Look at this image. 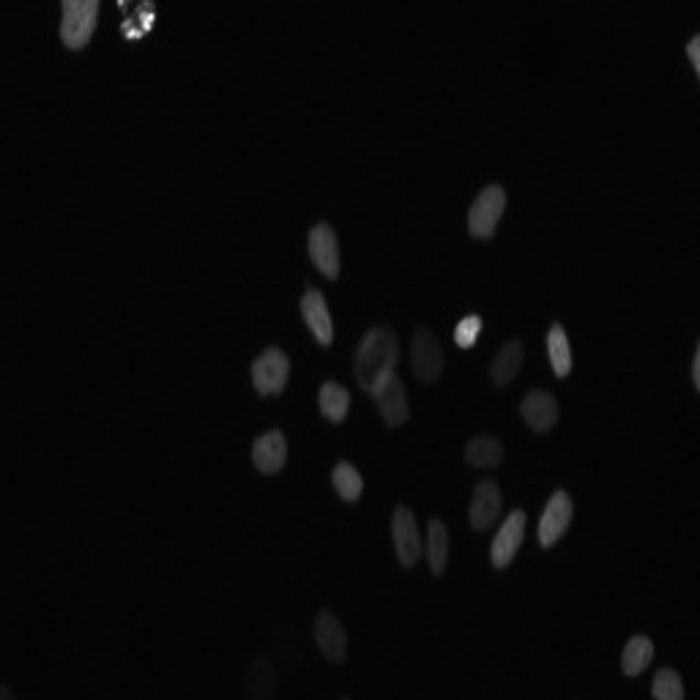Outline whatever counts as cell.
Returning <instances> with one entry per match:
<instances>
[{
  "label": "cell",
  "instance_id": "ba28073f",
  "mask_svg": "<svg viewBox=\"0 0 700 700\" xmlns=\"http://www.w3.org/2000/svg\"><path fill=\"white\" fill-rule=\"evenodd\" d=\"M372 397L378 402V411H381L383 422L389 424V427H400V424L408 422V416H411L408 392H405V386H402V381L394 372L372 392Z\"/></svg>",
  "mask_w": 700,
  "mask_h": 700
},
{
  "label": "cell",
  "instance_id": "30bf717a",
  "mask_svg": "<svg viewBox=\"0 0 700 700\" xmlns=\"http://www.w3.org/2000/svg\"><path fill=\"white\" fill-rule=\"evenodd\" d=\"M309 255L326 277L334 279L340 274V244H337L334 227L320 222L309 230Z\"/></svg>",
  "mask_w": 700,
  "mask_h": 700
},
{
  "label": "cell",
  "instance_id": "277c9868",
  "mask_svg": "<svg viewBox=\"0 0 700 700\" xmlns=\"http://www.w3.org/2000/svg\"><path fill=\"white\" fill-rule=\"evenodd\" d=\"M290 378V359L285 350L266 348L258 359L252 361V381L260 394H279Z\"/></svg>",
  "mask_w": 700,
  "mask_h": 700
},
{
  "label": "cell",
  "instance_id": "e0dca14e",
  "mask_svg": "<svg viewBox=\"0 0 700 700\" xmlns=\"http://www.w3.org/2000/svg\"><path fill=\"white\" fill-rule=\"evenodd\" d=\"M504 460V443L495 435H476L465 446V463L474 468H495Z\"/></svg>",
  "mask_w": 700,
  "mask_h": 700
},
{
  "label": "cell",
  "instance_id": "6da1fadb",
  "mask_svg": "<svg viewBox=\"0 0 700 700\" xmlns=\"http://www.w3.org/2000/svg\"><path fill=\"white\" fill-rule=\"evenodd\" d=\"M397 359H400V340H397L392 326H386V323L372 326L361 337L356 359H353V372H356L361 389L370 394L375 392L392 375Z\"/></svg>",
  "mask_w": 700,
  "mask_h": 700
},
{
  "label": "cell",
  "instance_id": "2e32d148",
  "mask_svg": "<svg viewBox=\"0 0 700 700\" xmlns=\"http://www.w3.org/2000/svg\"><path fill=\"white\" fill-rule=\"evenodd\" d=\"M525 348L520 340H509L501 345V350L495 353L493 364H490V378H493L495 386H506V383L515 378L520 367H523Z\"/></svg>",
  "mask_w": 700,
  "mask_h": 700
},
{
  "label": "cell",
  "instance_id": "ffe728a7",
  "mask_svg": "<svg viewBox=\"0 0 700 700\" xmlns=\"http://www.w3.org/2000/svg\"><path fill=\"white\" fill-rule=\"evenodd\" d=\"M427 558H430V572L435 577L443 575L446 561H449V534L443 520L433 517L430 520V531H427Z\"/></svg>",
  "mask_w": 700,
  "mask_h": 700
},
{
  "label": "cell",
  "instance_id": "f1b7e54d",
  "mask_svg": "<svg viewBox=\"0 0 700 700\" xmlns=\"http://www.w3.org/2000/svg\"><path fill=\"white\" fill-rule=\"evenodd\" d=\"M342 700H348V698H342Z\"/></svg>",
  "mask_w": 700,
  "mask_h": 700
},
{
  "label": "cell",
  "instance_id": "ac0fdd59",
  "mask_svg": "<svg viewBox=\"0 0 700 700\" xmlns=\"http://www.w3.org/2000/svg\"><path fill=\"white\" fill-rule=\"evenodd\" d=\"M547 356L556 375H569L572 372V345H569L567 331L561 323H553L547 331Z\"/></svg>",
  "mask_w": 700,
  "mask_h": 700
},
{
  "label": "cell",
  "instance_id": "7c38bea8",
  "mask_svg": "<svg viewBox=\"0 0 700 700\" xmlns=\"http://www.w3.org/2000/svg\"><path fill=\"white\" fill-rule=\"evenodd\" d=\"M501 487L493 479H484L474 487V498H471V509H468V517H471V525L476 531H484L487 525H493L501 515Z\"/></svg>",
  "mask_w": 700,
  "mask_h": 700
},
{
  "label": "cell",
  "instance_id": "52a82bcc",
  "mask_svg": "<svg viewBox=\"0 0 700 700\" xmlns=\"http://www.w3.org/2000/svg\"><path fill=\"white\" fill-rule=\"evenodd\" d=\"M312 632H315V640H318L323 657L334 662V665L345 662V657H348V635H345V627L340 624V618L334 616L331 610H320L318 616H315Z\"/></svg>",
  "mask_w": 700,
  "mask_h": 700
},
{
  "label": "cell",
  "instance_id": "7402d4cb",
  "mask_svg": "<svg viewBox=\"0 0 700 700\" xmlns=\"http://www.w3.org/2000/svg\"><path fill=\"white\" fill-rule=\"evenodd\" d=\"M651 657H654V643H651L649 638H643V635H635V638L624 646L621 670H624L627 676H638V673H643V670L649 668Z\"/></svg>",
  "mask_w": 700,
  "mask_h": 700
},
{
  "label": "cell",
  "instance_id": "d6986e66",
  "mask_svg": "<svg viewBox=\"0 0 700 700\" xmlns=\"http://www.w3.org/2000/svg\"><path fill=\"white\" fill-rule=\"evenodd\" d=\"M320 411L329 422H342L350 411V392L337 381H326L320 386Z\"/></svg>",
  "mask_w": 700,
  "mask_h": 700
},
{
  "label": "cell",
  "instance_id": "5b68a950",
  "mask_svg": "<svg viewBox=\"0 0 700 700\" xmlns=\"http://www.w3.org/2000/svg\"><path fill=\"white\" fill-rule=\"evenodd\" d=\"M392 536H394V550H397V558L405 569L413 567L419 556H422V534H419V525H416V515H413L408 506H397L392 517Z\"/></svg>",
  "mask_w": 700,
  "mask_h": 700
},
{
  "label": "cell",
  "instance_id": "4316f807",
  "mask_svg": "<svg viewBox=\"0 0 700 700\" xmlns=\"http://www.w3.org/2000/svg\"><path fill=\"white\" fill-rule=\"evenodd\" d=\"M692 381H695V386H700V348L695 350V359H692Z\"/></svg>",
  "mask_w": 700,
  "mask_h": 700
},
{
  "label": "cell",
  "instance_id": "3957f363",
  "mask_svg": "<svg viewBox=\"0 0 700 700\" xmlns=\"http://www.w3.org/2000/svg\"><path fill=\"white\" fill-rule=\"evenodd\" d=\"M506 208V189L501 184L484 186L468 211V230L476 238H490L498 227V219Z\"/></svg>",
  "mask_w": 700,
  "mask_h": 700
},
{
  "label": "cell",
  "instance_id": "44dd1931",
  "mask_svg": "<svg viewBox=\"0 0 700 700\" xmlns=\"http://www.w3.org/2000/svg\"><path fill=\"white\" fill-rule=\"evenodd\" d=\"M274 687H277V679H274V668L266 657H258L252 662V668L247 673V692L252 700H271L274 698Z\"/></svg>",
  "mask_w": 700,
  "mask_h": 700
},
{
  "label": "cell",
  "instance_id": "8992f818",
  "mask_svg": "<svg viewBox=\"0 0 700 700\" xmlns=\"http://www.w3.org/2000/svg\"><path fill=\"white\" fill-rule=\"evenodd\" d=\"M411 364L416 378L424 383L435 381L443 370V348L430 329H416L411 342Z\"/></svg>",
  "mask_w": 700,
  "mask_h": 700
},
{
  "label": "cell",
  "instance_id": "cb8c5ba5",
  "mask_svg": "<svg viewBox=\"0 0 700 700\" xmlns=\"http://www.w3.org/2000/svg\"><path fill=\"white\" fill-rule=\"evenodd\" d=\"M654 700H684V684H681V676L676 670H657L654 676Z\"/></svg>",
  "mask_w": 700,
  "mask_h": 700
},
{
  "label": "cell",
  "instance_id": "7a4b0ae2",
  "mask_svg": "<svg viewBox=\"0 0 700 700\" xmlns=\"http://www.w3.org/2000/svg\"><path fill=\"white\" fill-rule=\"evenodd\" d=\"M61 39L66 47H85L96 28L99 0H63L61 3Z\"/></svg>",
  "mask_w": 700,
  "mask_h": 700
},
{
  "label": "cell",
  "instance_id": "5bb4252c",
  "mask_svg": "<svg viewBox=\"0 0 700 700\" xmlns=\"http://www.w3.org/2000/svg\"><path fill=\"white\" fill-rule=\"evenodd\" d=\"M520 413H523L525 424L531 430L545 433V430H550L558 422V400L550 392H545V389H534V392L525 394Z\"/></svg>",
  "mask_w": 700,
  "mask_h": 700
},
{
  "label": "cell",
  "instance_id": "603a6c76",
  "mask_svg": "<svg viewBox=\"0 0 700 700\" xmlns=\"http://www.w3.org/2000/svg\"><path fill=\"white\" fill-rule=\"evenodd\" d=\"M331 482H334V490L345 498V501H356L364 490V482H361V474L350 463H337L334 471H331Z\"/></svg>",
  "mask_w": 700,
  "mask_h": 700
},
{
  "label": "cell",
  "instance_id": "d4e9b609",
  "mask_svg": "<svg viewBox=\"0 0 700 700\" xmlns=\"http://www.w3.org/2000/svg\"><path fill=\"white\" fill-rule=\"evenodd\" d=\"M479 331H482V318H479V315H465V318L457 323V329H454V340H457L460 348H471L476 342V337H479Z\"/></svg>",
  "mask_w": 700,
  "mask_h": 700
},
{
  "label": "cell",
  "instance_id": "83f0119b",
  "mask_svg": "<svg viewBox=\"0 0 700 700\" xmlns=\"http://www.w3.org/2000/svg\"><path fill=\"white\" fill-rule=\"evenodd\" d=\"M0 700H14V692L6 684H0Z\"/></svg>",
  "mask_w": 700,
  "mask_h": 700
},
{
  "label": "cell",
  "instance_id": "9a60e30c",
  "mask_svg": "<svg viewBox=\"0 0 700 700\" xmlns=\"http://www.w3.org/2000/svg\"><path fill=\"white\" fill-rule=\"evenodd\" d=\"M301 315L307 320L312 334L318 337V342L329 345L334 340V320H331L329 304H326V299H323V293L318 288H309L301 296Z\"/></svg>",
  "mask_w": 700,
  "mask_h": 700
},
{
  "label": "cell",
  "instance_id": "484cf974",
  "mask_svg": "<svg viewBox=\"0 0 700 700\" xmlns=\"http://www.w3.org/2000/svg\"><path fill=\"white\" fill-rule=\"evenodd\" d=\"M687 55H690V61H692V69L700 74V36L695 33L690 39V44H687Z\"/></svg>",
  "mask_w": 700,
  "mask_h": 700
},
{
  "label": "cell",
  "instance_id": "4fadbf2b",
  "mask_svg": "<svg viewBox=\"0 0 700 700\" xmlns=\"http://www.w3.org/2000/svg\"><path fill=\"white\" fill-rule=\"evenodd\" d=\"M252 460L258 465L263 474H277L285 468L288 460V441L282 430H268V433L258 435L252 443Z\"/></svg>",
  "mask_w": 700,
  "mask_h": 700
},
{
  "label": "cell",
  "instance_id": "9c48e42d",
  "mask_svg": "<svg viewBox=\"0 0 700 700\" xmlns=\"http://www.w3.org/2000/svg\"><path fill=\"white\" fill-rule=\"evenodd\" d=\"M572 512H575V506H572L569 493L556 490L553 498L547 501L545 515L539 520V542L545 547L556 545L558 539H561V534H564L569 528V523H572Z\"/></svg>",
  "mask_w": 700,
  "mask_h": 700
},
{
  "label": "cell",
  "instance_id": "8fae6325",
  "mask_svg": "<svg viewBox=\"0 0 700 700\" xmlns=\"http://www.w3.org/2000/svg\"><path fill=\"white\" fill-rule=\"evenodd\" d=\"M523 534H525V512L523 509H515L512 515L506 517L504 525L498 528V534H495L493 539V547H490V558H493L495 567L504 569L512 564L517 547H520V542H523Z\"/></svg>",
  "mask_w": 700,
  "mask_h": 700
}]
</instances>
